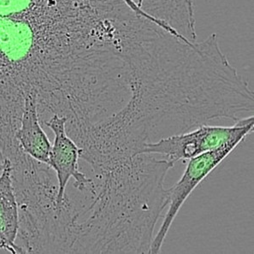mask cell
Wrapping results in <instances>:
<instances>
[{
  "mask_svg": "<svg viewBox=\"0 0 254 254\" xmlns=\"http://www.w3.org/2000/svg\"><path fill=\"white\" fill-rule=\"evenodd\" d=\"M97 41L96 0H0L1 140L15 139L28 95L40 117L77 112Z\"/></svg>",
  "mask_w": 254,
  "mask_h": 254,
  "instance_id": "cell-1",
  "label": "cell"
},
{
  "mask_svg": "<svg viewBox=\"0 0 254 254\" xmlns=\"http://www.w3.org/2000/svg\"><path fill=\"white\" fill-rule=\"evenodd\" d=\"M174 166L141 153L93 174V190L82 192L72 254H149L169 203L164 180Z\"/></svg>",
  "mask_w": 254,
  "mask_h": 254,
  "instance_id": "cell-2",
  "label": "cell"
},
{
  "mask_svg": "<svg viewBox=\"0 0 254 254\" xmlns=\"http://www.w3.org/2000/svg\"><path fill=\"white\" fill-rule=\"evenodd\" d=\"M254 116L242 118L233 126H213L204 124L194 129L174 134L147 143L139 154L148 153L176 164L181 160H189L206 152L218 148L223 144L238 137L247 138L254 132Z\"/></svg>",
  "mask_w": 254,
  "mask_h": 254,
  "instance_id": "cell-3",
  "label": "cell"
},
{
  "mask_svg": "<svg viewBox=\"0 0 254 254\" xmlns=\"http://www.w3.org/2000/svg\"><path fill=\"white\" fill-rule=\"evenodd\" d=\"M245 138L238 137L223 144L218 148L206 152L201 155L189 159L186 170L183 177L174 186L168 189L169 203L167 212L164 217L160 229L153 237L149 254H156L161 253L162 247L167 236L171 225L179 213L181 208L186 202L189 196L195 190L196 188L205 180V178L212 173L232 153Z\"/></svg>",
  "mask_w": 254,
  "mask_h": 254,
  "instance_id": "cell-4",
  "label": "cell"
},
{
  "mask_svg": "<svg viewBox=\"0 0 254 254\" xmlns=\"http://www.w3.org/2000/svg\"><path fill=\"white\" fill-rule=\"evenodd\" d=\"M55 135L50 152L49 165L56 172L59 192L57 197V210L62 208L65 198L66 188L69 180H74V188L78 192H86L94 184L93 178L80 171L79 158L81 149L66 129L67 118L58 114L52 116L43 123Z\"/></svg>",
  "mask_w": 254,
  "mask_h": 254,
  "instance_id": "cell-5",
  "label": "cell"
},
{
  "mask_svg": "<svg viewBox=\"0 0 254 254\" xmlns=\"http://www.w3.org/2000/svg\"><path fill=\"white\" fill-rule=\"evenodd\" d=\"M12 163L3 162L0 174V250L11 254H22L16 244L20 228V211L13 182Z\"/></svg>",
  "mask_w": 254,
  "mask_h": 254,
  "instance_id": "cell-6",
  "label": "cell"
},
{
  "mask_svg": "<svg viewBox=\"0 0 254 254\" xmlns=\"http://www.w3.org/2000/svg\"><path fill=\"white\" fill-rule=\"evenodd\" d=\"M40 118L37 99L28 95L24 100L16 139L22 152L36 161L48 165L53 145L41 127Z\"/></svg>",
  "mask_w": 254,
  "mask_h": 254,
  "instance_id": "cell-7",
  "label": "cell"
}]
</instances>
